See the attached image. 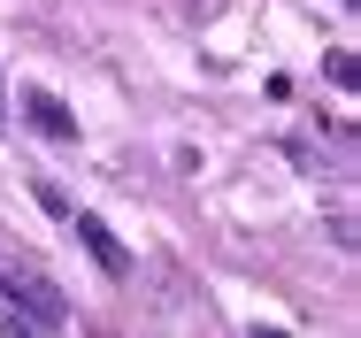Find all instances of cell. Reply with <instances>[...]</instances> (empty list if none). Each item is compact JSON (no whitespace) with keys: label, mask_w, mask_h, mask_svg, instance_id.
Listing matches in <instances>:
<instances>
[{"label":"cell","mask_w":361,"mask_h":338,"mask_svg":"<svg viewBox=\"0 0 361 338\" xmlns=\"http://www.w3.org/2000/svg\"><path fill=\"white\" fill-rule=\"evenodd\" d=\"M0 331H8V338H54V331H62V315H47L39 292H31L23 277L0 270Z\"/></svg>","instance_id":"obj_1"},{"label":"cell","mask_w":361,"mask_h":338,"mask_svg":"<svg viewBox=\"0 0 361 338\" xmlns=\"http://www.w3.org/2000/svg\"><path fill=\"white\" fill-rule=\"evenodd\" d=\"M70 223H77V246L100 262V277H131V270H139V262H131V246H123V239H116L100 215H70Z\"/></svg>","instance_id":"obj_2"},{"label":"cell","mask_w":361,"mask_h":338,"mask_svg":"<svg viewBox=\"0 0 361 338\" xmlns=\"http://www.w3.org/2000/svg\"><path fill=\"white\" fill-rule=\"evenodd\" d=\"M23 123H31L39 138H54V146H77V116L47 92V85H23Z\"/></svg>","instance_id":"obj_3"},{"label":"cell","mask_w":361,"mask_h":338,"mask_svg":"<svg viewBox=\"0 0 361 338\" xmlns=\"http://www.w3.org/2000/svg\"><path fill=\"white\" fill-rule=\"evenodd\" d=\"M31 193H39V207H47V215H54V223H70L77 207H70V193H62V185H47V177H39V185H31Z\"/></svg>","instance_id":"obj_4"},{"label":"cell","mask_w":361,"mask_h":338,"mask_svg":"<svg viewBox=\"0 0 361 338\" xmlns=\"http://www.w3.org/2000/svg\"><path fill=\"white\" fill-rule=\"evenodd\" d=\"M323 69H331V85H354V77H361V62H354V54H346V47H338V54H331V62H323Z\"/></svg>","instance_id":"obj_5"},{"label":"cell","mask_w":361,"mask_h":338,"mask_svg":"<svg viewBox=\"0 0 361 338\" xmlns=\"http://www.w3.org/2000/svg\"><path fill=\"white\" fill-rule=\"evenodd\" d=\"M254 338H285V331H269V323H254Z\"/></svg>","instance_id":"obj_6"}]
</instances>
